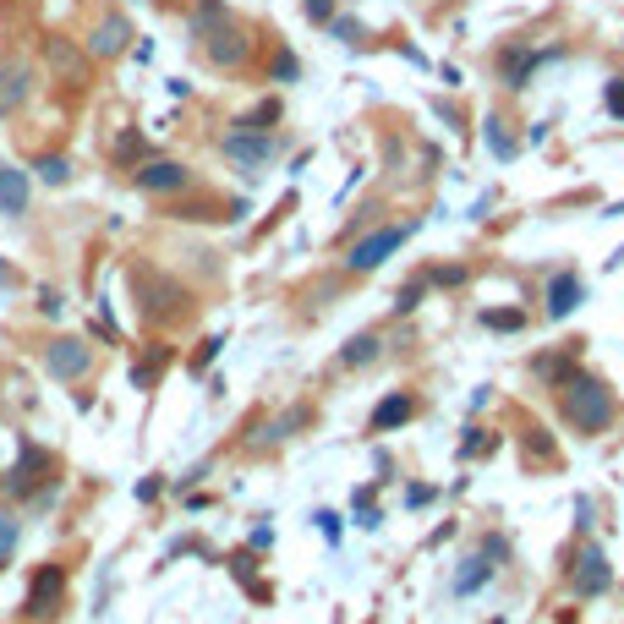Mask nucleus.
I'll list each match as a JSON object with an SVG mask.
<instances>
[{"label": "nucleus", "mask_w": 624, "mask_h": 624, "mask_svg": "<svg viewBox=\"0 0 624 624\" xmlns=\"http://www.w3.org/2000/svg\"><path fill=\"white\" fill-rule=\"evenodd\" d=\"M553 400H559V416H564V422H570L581 438L608 433V427H614V416H619L614 384H608V378H597V373H581V367H575V373L564 378L559 389H553Z\"/></svg>", "instance_id": "f257e3e1"}, {"label": "nucleus", "mask_w": 624, "mask_h": 624, "mask_svg": "<svg viewBox=\"0 0 624 624\" xmlns=\"http://www.w3.org/2000/svg\"><path fill=\"white\" fill-rule=\"evenodd\" d=\"M198 50H203V61L214 66V72H236V66L252 61V28L230 11L225 22H214V28L198 39Z\"/></svg>", "instance_id": "f03ea898"}, {"label": "nucleus", "mask_w": 624, "mask_h": 624, "mask_svg": "<svg viewBox=\"0 0 624 624\" xmlns=\"http://www.w3.org/2000/svg\"><path fill=\"white\" fill-rule=\"evenodd\" d=\"M416 236V219H400V225H378V230H367L362 241H356L351 252H345V269L351 274H373V269H384L389 258H395L400 247Z\"/></svg>", "instance_id": "7ed1b4c3"}, {"label": "nucleus", "mask_w": 624, "mask_h": 624, "mask_svg": "<svg viewBox=\"0 0 624 624\" xmlns=\"http://www.w3.org/2000/svg\"><path fill=\"white\" fill-rule=\"evenodd\" d=\"M219 148H225V159L241 170V176H247V181H258L263 170L274 165V154H280L285 143H280L274 132H247V126H230V132H225V143H219Z\"/></svg>", "instance_id": "20e7f679"}, {"label": "nucleus", "mask_w": 624, "mask_h": 624, "mask_svg": "<svg viewBox=\"0 0 624 624\" xmlns=\"http://www.w3.org/2000/svg\"><path fill=\"white\" fill-rule=\"evenodd\" d=\"M559 55H564V44L531 50L526 39H510V44L499 50V88H504V94H526V88H531V77H537V66L559 61Z\"/></svg>", "instance_id": "39448f33"}, {"label": "nucleus", "mask_w": 624, "mask_h": 624, "mask_svg": "<svg viewBox=\"0 0 624 624\" xmlns=\"http://www.w3.org/2000/svg\"><path fill=\"white\" fill-rule=\"evenodd\" d=\"M564 586H570L575 597H597V592L614 586V564H608L603 542H586V548L564 564Z\"/></svg>", "instance_id": "423d86ee"}, {"label": "nucleus", "mask_w": 624, "mask_h": 624, "mask_svg": "<svg viewBox=\"0 0 624 624\" xmlns=\"http://www.w3.org/2000/svg\"><path fill=\"white\" fill-rule=\"evenodd\" d=\"M132 22H126V11H104V17L88 28V55L94 61H121L126 50H132Z\"/></svg>", "instance_id": "0eeeda50"}, {"label": "nucleus", "mask_w": 624, "mask_h": 624, "mask_svg": "<svg viewBox=\"0 0 624 624\" xmlns=\"http://www.w3.org/2000/svg\"><path fill=\"white\" fill-rule=\"evenodd\" d=\"M181 302H187V291H181L176 280H165V274H137V307H143V318H176Z\"/></svg>", "instance_id": "6e6552de"}, {"label": "nucleus", "mask_w": 624, "mask_h": 624, "mask_svg": "<svg viewBox=\"0 0 624 624\" xmlns=\"http://www.w3.org/2000/svg\"><path fill=\"white\" fill-rule=\"evenodd\" d=\"M137 187H143L148 198H176V192L192 187V170L181 165V159H143V165H137Z\"/></svg>", "instance_id": "1a4fd4ad"}, {"label": "nucleus", "mask_w": 624, "mask_h": 624, "mask_svg": "<svg viewBox=\"0 0 624 624\" xmlns=\"http://www.w3.org/2000/svg\"><path fill=\"white\" fill-rule=\"evenodd\" d=\"M44 55H50L55 77H66L72 88H83L88 77H94V55H88V44H77V39H61V33H55V39L44 44Z\"/></svg>", "instance_id": "9d476101"}, {"label": "nucleus", "mask_w": 624, "mask_h": 624, "mask_svg": "<svg viewBox=\"0 0 624 624\" xmlns=\"http://www.w3.org/2000/svg\"><path fill=\"white\" fill-rule=\"evenodd\" d=\"M542 302H548L542 312H548L553 323H559V318H570V312L586 302V280H581L575 269H559V274L548 280V291H542Z\"/></svg>", "instance_id": "9b49d317"}, {"label": "nucleus", "mask_w": 624, "mask_h": 624, "mask_svg": "<svg viewBox=\"0 0 624 624\" xmlns=\"http://www.w3.org/2000/svg\"><path fill=\"white\" fill-rule=\"evenodd\" d=\"M61 597H66V570L44 564V570L33 575V586H28V619H50L55 608H61Z\"/></svg>", "instance_id": "f8f14e48"}, {"label": "nucleus", "mask_w": 624, "mask_h": 624, "mask_svg": "<svg viewBox=\"0 0 624 624\" xmlns=\"http://www.w3.org/2000/svg\"><path fill=\"white\" fill-rule=\"evenodd\" d=\"M44 367H50L55 378H83L88 367H94V351H88L83 340H55L50 351H44Z\"/></svg>", "instance_id": "ddd939ff"}, {"label": "nucleus", "mask_w": 624, "mask_h": 624, "mask_svg": "<svg viewBox=\"0 0 624 624\" xmlns=\"http://www.w3.org/2000/svg\"><path fill=\"white\" fill-rule=\"evenodd\" d=\"M482 143H488V154L499 159V165H515L520 137H515V126L504 121V110H488V115H482Z\"/></svg>", "instance_id": "4468645a"}, {"label": "nucleus", "mask_w": 624, "mask_h": 624, "mask_svg": "<svg viewBox=\"0 0 624 624\" xmlns=\"http://www.w3.org/2000/svg\"><path fill=\"white\" fill-rule=\"evenodd\" d=\"M28 198H33L28 170H17V165H6V159H0V214L22 219V214H28Z\"/></svg>", "instance_id": "2eb2a0df"}, {"label": "nucleus", "mask_w": 624, "mask_h": 624, "mask_svg": "<svg viewBox=\"0 0 624 624\" xmlns=\"http://www.w3.org/2000/svg\"><path fill=\"white\" fill-rule=\"evenodd\" d=\"M33 94V72L22 61H11V66H0V115H11V110H22Z\"/></svg>", "instance_id": "dca6fc26"}, {"label": "nucleus", "mask_w": 624, "mask_h": 624, "mask_svg": "<svg viewBox=\"0 0 624 624\" xmlns=\"http://www.w3.org/2000/svg\"><path fill=\"white\" fill-rule=\"evenodd\" d=\"M39 471H50V455H44V449H33V444H22V466H11L6 493H28L33 482H39Z\"/></svg>", "instance_id": "f3484780"}, {"label": "nucleus", "mask_w": 624, "mask_h": 624, "mask_svg": "<svg viewBox=\"0 0 624 624\" xmlns=\"http://www.w3.org/2000/svg\"><path fill=\"white\" fill-rule=\"evenodd\" d=\"M378 356H384V334H373V329H367V334H356V340H345L340 367H351V373H356V367H373Z\"/></svg>", "instance_id": "a211bd4d"}, {"label": "nucleus", "mask_w": 624, "mask_h": 624, "mask_svg": "<svg viewBox=\"0 0 624 624\" xmlns=\"http://www.w3.org/2000/svg\"><path fill=\"white\" fill-rule=\"evenodd\" d=\"M416 416V400L411 395H389L384 406L373 411V433H395V427H406Z\"/></svg>", "instance_id": "6ab92c4d"}, {"label": "nucleus", "mask_w": 624, "mask_h": 624, "mask_svg": "<svg viewBox=\"0 0 624 624\" xmlns=\"http://www.w3.org/2000/svg\"><path fill=\"white\" fill-rule=\"evenodd\" d=\"M488 581H493V564H488V553H482V559H466V570L455 575V597H471V592H482Z\"/></svg>", "instance_id": "aec40b11"}, {"label": "nucleus", "mask_w": 624, "mask_h": 624, "mask_svg": "<svg viewBox=\"0 0 624 624\" xmlns=\"http://www.w3.org/2000/svg\"><path fill=\"white\" fill-rule=\"evenodd\" d=\"M225 17H230V6H225V0H198V11H192V22H187V39L198 44L203 33L214 28V22H225Z\"/></svg>", "instance_id": "412c9836"}, {"label": "nucleus", "mask_w": 624, "mask_h": 624, "mask_svg": "<svg viewBox=\"0 0 624 624\" xmlns=\"http://www.w3.org/2000/svg\"><path fill=\"white\" fill-rule=\"evenodd\" d=\"M477 323H482V329H499V334H520V329H526V312H520V307H482Z\"/></svg>", "instance_id": "4be33fe9"}, {"label": "nucleus", "mask_w": 624, "mask_h": 624, "mask_svg": "<svg viewBox=\"0 0 624 624\" xmlns=\"http://www.w3.org/2000/svg\"><path fill=\"white\" fill-rule=\"evenodd\" d=\"M230 126H247V132H274L280 126V99H263L258 110H247V115H236Z\"/></svg>", "instance_id": "5701e85b"}, {"label": "nucleus", "mask_w": 624, "mask_h": 624, "mask_svg": "<svg viewBox=\"0 0 624 624\" xmlns=\"http://www.w3.org/2000/svg\"><path fill=\"white\" fill-rule=\"evenodd\" d=\"M110 159H115V165H143V159H148V143H143V132H121V137H115V148H110Z\"/></svg>", "instance_id": "b1692460"}, {"label": "nucleus", "mask_w": 624, "mask_h": 624, "mask_svg": "<svg viewBox=\"0 0 624 624\" xmlns=\"http://www.w3.org/2000/svg\"><path fill=\"white\" fill-rule=\"evenodd\" d=\"M33 176L50 181V187H61V181H72V159H66V154H44V159H33Z\"/></svg>", "instance_id": "393cba45"}, {"label": "nucleus", "mask_w": 624, "mask_h": 624, "mask_svg": "<svg viewBox=\"0 0 624 624\" xmlns=\"http://www.w3.org/2000/svg\"><path fill=\"white\" fill-rule=\"evenodd\" d=\"M302 17L312 28H329V22L340 17V0H302Z\"/></svg>", "instance_id": "a878e982"}, {"label": "nucleus", "mask_w": 624, "mask_h": 624, "mask_svg": "<svg viewBox=\"0 0 624 624\" xmlns=\"http://www.w3.org/2000/svg\"><path fill=\"white\" fill-rule=\"evenodd\" d=\"M520 444H526V455H531V460H548V455H553V438L542 433V427H531V422L520 427Z\"/></svg>", "instance_id": "bb28decb"}, {"label": "nucleus", "mask_w": 624, "mask_h": 624, "mask_svg": "<svg viewBox=\"0 0 624 624\" xmlns=\"http://www.w3.org/2000/svg\"><path fill=\"white\" fill-rule=\"evenodd\" d=\"M269 77H274V83H296V77H302V61H296L291 50H280V55H274V66H269Z\"/></svg>", "instance_id": "cd10ccee"}, {"label": "nucleus", "mask_w": 624, "mask_h": 624, "mask_svg": "<svg viewBox=\"0 0 624 624\" xmlns=\"http://www.w3.org/2000/svg\"><path fill=\"white\" fill-rule=\"evenodd\" d=\"M603 110L614 115V121H624V77H608L603 83Z\"/></svg>", "instance_id": "c85d7f7f"}, {"label": "nucleus", "mask_w": 624, "mask_h": 624, "mask_svg": "<svg viewBox=\"0 0 624 624\" xmlns=\"http://www.w3.org/2000/svg\"><path fill=\"white\" fill-rule=\"evenodd\" d=\"M482 449H493V438H488V427H466V438H460V460H471V455H482Z\"/></svg>", "instance_id": "c756f323"}, {"label": "nucleus", "mask_w": 624, "mask_h": 624, "mask_svg": "<svg viewBox=\"0 0 624 624\" xmlns=\"http://www.w3.org/2000/svg\"><path fill=\"white\" fill-rule=\"evenodd\" d=\"M17 537H22V526L11 515H0V564L11 559V553H17Z\"/></svg>", "instance_id": "7c9ffc66"}, {"label": "nucleus", "mask_w": 624, "mask_h": 624, "mask_svg": "<svg viewBox=\"0 0 624 624\" xmlns=\"http://www.w3.org/2000/svg\"><path fill=\"white\" fill-rule=\"evenodd\" d=\"M329 33H334L340 44H362V22H356V17H334Z\"/></svg>", "instance_id": "2f4dec72"}, {"label": "nucleus", "mask_w": 624, "mask_h": 624, "mask_svg": "<svg viewBox=\"0 0 624 624\" xmlns=\"http://www.w3.org/2000/svg\"><path fill=\"white\" fill-rule=\"evenodd\" d=\"M422 291H427V274H422V280H411V285H406V291H400V302H395V312H411L416 302H422Z\"/></svg>", "instance_id": "473e14b6"}, {"label": "nucleus", "mask_w": 624, "mask_h": 624, "mask_svg": "<svg viewBox=\"0 0 624 624\" xmlns=\"http://www.w3.org/2000/svg\"><path fill=\"white\" fill-rule=\"evenodd\" d=\"M460 280H466L460 263H455V269H433V274H427V285H460Z\"/></svg>", "instance_id": "72a5a7b5"}, {"label": "nucleus", "mask_w": 624, "mask_h": 624, "mask_svg": "<svg viewBox=\"0 0 624 624\" xmlns=\"http://www.w3.org/2000/svg\"><path fill=\"white\" fill-rule=\"evenodd\" d=\"M312 520H318V531H323V537H329V542H340V515H329V510H318V515H312Z\"/></svg>", "instance_id": "f704fd0d"}, {"label": "nucleus", "mask_w": 624, "mask_h": 624, "mask_svg": "<svg viewBox=\"0 0 624 624\" xmlns=\"http://www.w3.org/2000/svg\"><path fill=\"white\" fill-rule=\"evenodd\" d=\"M482 553H488V559H510V542H504V537H488V542H482Z\"/></svg>", "instance_id": "c9c22d12"}, {"label": "nucleus", "mask_w": 624, "mask_h": 624, "mask_svg": "<svg viewBox=\"0 0 624 624\" xmlns=\"http://www.w3.org/2000/svg\"><path fill=\"white\" fill-rule=\"evenodd\" d=\"M406 504H411V510H422V504H433V488H411V493H406Z\"/></svg>", "instance_id": "e433bc0d"}]
</instances>
